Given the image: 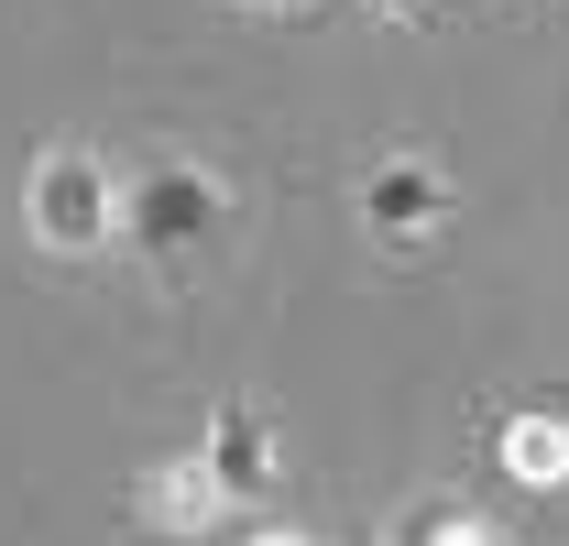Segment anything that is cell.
I'll return each mask as SVG.
<instances>
[{"instance_id": "ba28073f", "label": "cell", "mask_w": 569, "mask_h": 546, "mask_svg": "<svg viewBox=\"0 0 569 546\" xmlns=\"http://www.w3.org/2000/svg\"><path fill=\"white\" fill-rule=\"evenodd\" d=\"M361 11H383V22H427L438 0H361Z\"/></svg>"}, {"instance_id": "52a82bcc", "label": "cell", "mask_w": 569, "mask_h": 546, "mask_svg": "<svg viewBox=\"0 0 569 546\" xmlns=\"http://www.w3.org/2000/svg\"><path fill=\"white\" fill-rule=\"evenodd\" d=\"M417 546H493V536H482L471 514H438V503H427V514H417Z\"/></svg>"}, {"instance_id": "5b68a950", "label": "cell", "mask_w": 569, "mask_h": 546, "mask_svg": "<svg viewBox=\"0 0 569 546\" xmlns=\"http://www.w3.org/2000/svg\"><path fill=\"white\" fill-rule=\"evenodd\" d=\"M503 481H526V492H559L569 481V426L559 415H503Z\"/></svg>"}, {"instance_id": "9c48e42d", "label": "cell", "mask_w": 569, "mask_h": 546, "mask_svg": "<svg viewBox=\"0 0 569 546\" xmlns=\"http://www.w3.org/2000/svg\"><path fill=\"white\" fill-rule=\"evenodd\" d=\"M230 11H274V0H230Z\"/></svg>"}, {"instance_id": "8992f818", "label": "cell", "mask_w": 569, "mask_h": 546, "mask_svg": "<svg viewBox=\"0 0 569 546\" xmlns=\"http://www.w3.org/2000/svg\"><path fill=\"white\" fill-rule=\"evenodd\" d=\"M209 503H219V481H198L187 459L142 481V514H153V525H209Z\"/></svg>"}, {"instance_id": "3957f363", "label": "cell", "mask_w": 569, "mask_h": 546, "mask_svg": "<svg viewBox=\"0 0 569 546\" xmlns=\"http://www.w3.org/2000/svg\"><path fill=\"white\" fill-rule=\"evenodd\" d=\"M449 164L438 153H372V175H361V219H372V241H395V252H427L438 230H449Z\"/></svg>"}, {"instance_id": "30bf717a", "label": "cell", "mask_w": 569, "mask_h": 546, "mask_svg": "<svg viewBox=\"0 0 569 546\" xmlns=\"http://www.w3.org/2000/svg\"><path fill=\"white\" fill-rule=\"evenodd\" d=\"M252 546H296V536H252Z\"/></svg>"}, {"instance_id": "6da1fadb", "label": "cell", "mask_w": 569, "mask_h": 546, "mask_svg": "<svg viewBox=\"0 0 569 546\" xmlns=\"http://www.w3.org/2000/svg\"><path fill=\"white\" fill-rule=\"evenodd\" d=\"M121 230L142 241V263L176 284V273L198 263V241L219 230V175H209V164H187V153H153L132 186H121Z\"/></svg>"}, {"instance_id": "7a4b0ae2", "label": "cell", "mask_w": 569, "mask_h": 546, "mask_svg": "<svg viewBox=\"0 0 569 546\" xmlns=\"http://www.w3.org/2000/svg\"><path fill=\"white\" fill-rule=\"evenodd\" d=\"M33 230H44L56 252H99V241L121 230V186H110V164H99L88 142H56V153L33 164Z\"/></svg>"}, {"instance_id": "277c9868", "label": "cell", "mask_w": 569, "mask_h": 546, "mask_svg": "<svg viewBox=\"0 0 569 546\" xmlns=\"http://www.w3.org/2000/svg\"><path fill=\"white\" fill-rule=\"evenodd\" d=\"M198 471H219V492H263L274 481V426H263V405H219Z\"/></svg>"}]
</instances>
